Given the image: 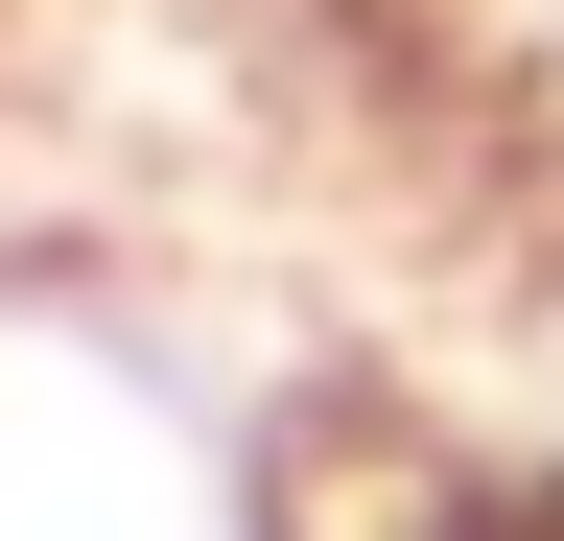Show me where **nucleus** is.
Returning a JSON list of instances; mask_svg holds the SVG:
<instances>
[{
  "mask_svg": "<svg viewBox=\"0 0 564 541\" xmlns=\"http://www.w3.org/2000/svg\"><path fill=\"white\" fill-rule=\"evenodd\" d=\"M541 72H564V0H541Z\"/></svg>",
  "mask_w": 564,
  "mask_h": 541,
  "instance_id": "obj_1",
  "label": "nucleus"
}]
</instances>
